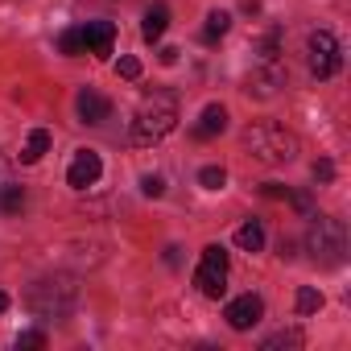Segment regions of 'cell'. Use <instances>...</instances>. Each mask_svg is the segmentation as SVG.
<instances>
[{"instance_id":"8fae6325","label":"cell","mask_w":351,"mask_h":351,"mask_svg":"<svg viewBox=\"0 0 351 351\" xmlns=\"http://www.w3.org/2000/svg\"><path fill=\"white\" fill-rule=\"evenodd\" d=\"M223 128H228V112H223L219 104H207L203 116H199V124H195V136H199V141H211V136H219Z\"/></svg>"},{"instance_id":"cb8c5ba5","label":"cell","mask_w":351,"mask_h":351,"mask_svg":"<svg viewBox=\"0 0 351 351\" xmlns=\"http://www.w3.org/2000/svg\"><path fill=\"white\" fill-rule=\"evenodd\" d=\"M314 178H318V182H330V178H335V165H330V161H314Z\"/></svg>"},{"instance_id":"52a82bcc","label":"cell","mask_w":351,"mask_h":351,"mask_svg":"<svg viewBox=\"0 0 351 351\" xmlns=\"http://www.w3.org/2000/svg\"><path fill=\"white\" fill-rule=\"evenodd\" d=\"M281 87H285V66L281 62H261L248 75V95H256V99H273Z\"/></svg>"},{"instance_id":"ac0fdd59","label":"cell","mask_w":351,"mask_h":351,"mask_svg":"<svg viewBox=\"0 0 351 351\" xmlns=\"http://www.w3.org/2000/svg\"><path fill=\"white\" fill-rule=\"evenodd\" d=\"M25 207V191L21 186H5V191H0V211H5V215H17Z\"/></svg>"},{"instance_id":"ffe728a7","label":"cell","mask_w":351,"mask_h":351,"mask_svg":"<svg viewBox=\"0 0 351 351\" xmlns=\"http://www.w3.org/2000/svg\"><path fill=\"white\" fill-rule=\"evenodd\" d=\"M261 347H265V351H277V347H302V330H281V335L265 339Z\"/></svg>"},{"instance_id":"5bb4252c","label":"cell","mask_w":351,"mask_h":351,"mask_svg":"<svg viewBox=\"0 0 351 351\" xmlns=\"http://www.w3.org/2000/svg\"><path fill=\"white\" fill-rule=\"evenodd\" d=\"M236 244H240L244 252H261V248H265V228H261L256 219L240 223V232H236Z\"/></svg>"},{"instance_id":"7402d4cb","label":"cell","mask_w":351,"mask_h":351,"mask_svg":"<svg viewBox=\"0 0 351 351\" xmlns=\"http://www.w3.org/2000/svg\"><path fill=\"white\" fill-rule=\"evenodd\" d=\"M141 191H145V195H149V199H157V195H161V191H165V182H161V178H157V173H145V178H141Z\"/></svg>"},{"instance_id":"484cf974","label":"cell","mask_w":351,"mask_h":351,"mask_svg":"<svg viewBox=\"0 0 351 351\" xmlns=\"http://www.w3.org/2000/svg\"><path fill=\"white\" fill-rule=\"evenodd\" d=\"M161 62H165V66L178 62V50H173V46H161Z\"/></svg>"},{"instance_id":"6da1fadb","label":"cell","mask_w":351,"mask_h":351,"mask_svg":"<svg viewBox=\"0 0 351 351\" xmlns=\"http://www.w3.org/2000/svg\"><path fill=\"white\" fill-rule=\"evenodd\" d=\"M178 128V95L173 91H153L141 99L132 116V145H157Z\"/></svg>"},{"instance_id":"9c48e42d","label":"cell","mask_w":351,"mask_h":351,"mask_svg":"<svg viewBox=\"0 0 351 351\" xmlns=\"http://www.w3.org/2000/svg\"><path fill=\"white\" fill-rule=\"evenodd\" d=\"M79 34H83L87 54H95V58L112 54V42H116V25L112 21H87V25H79Z\"/></svg>"},{"instance_id":"ba28073f","label":"cell","mask_w":351,"mask_h":351,"mask_svg":"<svg viewBox=\"0 0 351 351\" xmlns=\"http://www.w3.org/2000/svg\"><path fill=\"white\" fill-rule=\"evenodd\" d=\"M261 314H265V302L256 298V293H244V298H236L232 306H228V326L232 330H252L256 322H261Z\"/></svg>"},{"instance_id":"d6986e66","label":"cell","mask_w":351,"mask_h":351,"mask_svg":"<svg viewBox=\"0 0 351 351\" xmlns=\"http://www.w3.org/2000/svg\"><path fill=\"white\" fill-rule=\"evenodd\" d=\"M199 182H203L207 191H223V182H228V169H223V165H207V169L199 173Z\"/></svg>"},{"instance_id":"e0dca14e","label":"cell","mask_w":351,"mask_h":351,"mask_svg":"<svg viewBox=\"0 0 351 351\" xmlns=\"http://www.w3.org/2000/svg\"><path fill=\"white\" fill-rule=\"evenodd\" d=\"M322 310V293L314 285H302L298 289V314H318Z\"/></svg>"},{"instance_id":"4fadbf2b","label":"cell","mask_w":351,"mask_h":351,"mask_svg":"<svg viewBox=\"0 0 351 351\" xmlns=\"http://www.w3.org/2000/svg\"><path fill=\"white\" fill-rule=\"evenodd\" d=\"M165 25H169V9H165V5H153V9L145 13V21H141L145 42H157V38L165 34Z\"/></svg>"},{"instance_id":"7c38bea8","label":"cell","mask_w":351,"mask_h":351,"mask_svg":"<svg viewBox=\"0 0 351 351\" xmlns=\"http://www.w3.org/2000/svg\"><path fill=\"white\" fill-rule=\"evenodd\" d=\"M46 153H50V132L46 128H34L29 141H25V149H21V165H38Z\"/></svg>"},{"instance_id":"277c9868","label":"cell","mask_w":351,"mask_h":351,"mask_svg":"<svg viewBox=\"0 0 351 351\" xmlns=\"http://www.w3.org/2000/svg\"><path fill=\"white\" fill-rule=\"evenodd\" d=\"M195 285H199L203 298H223V289H228V252L219 244L203 248V261L195 269Z\"/></svg>"},{"instance_id":"d4e9b609","label":"cell","mask_w":351,"mask_h":351,"mask_svg":"<svg viewBox=\"0 0 351 351\" xmlns=\"http://www.w3.org/2000/svg\"><path fill=\"white\" fill-rule=\"evenodd\" d=\"M265 195H269V199H289V191H285V186H277V182H269V186H265Z\"/></svg>"},{"instance_id":"4316f807","label":"cell","mask_w":351,"mask_h":351,"mask_svg":"<svg viewBox=\"0 0 351 351\" xmlns=\"http://www.w3.org/2000/svg\"><path fill=\"white\" fill-rule=\"evenodd\" d=\"M5 169H9V165H5V153H0V182H5Z\"/></svg>"},{"instance_id":"603a6c76","label":"cell","mask_w":351,"mask_h":351,"mask_svg":"<svg viewBox=\"0 0 351 351\" xmlns=\"http://www.w3.org/2000/svg\"><path fill=\"white\" fill-rule=\"evenodd\" d=\"M17 347H46V335L42 330H25V335H17Z\"/></svg>"},{"instance_id":"3957f363","label":"cell","mask_w":351,"mask_h":351,"mask_svg":"<svg viewBox=\"0 0 351 351\" xmlns=\"http://www.w3.org/2000/svg\"><path fill=\"white\" fill-rule=\"evenodd\" d=\"M306 244H310V252H314V261H318V265H326V269L343 265V256H347V228H343V219L318 215V219L310 223Z\"/></svg>"},{"instance_id":"44dd1931","label":"cell","mask_w":351,"mask_h":351,"mask_svg":"<svg viewBox=\"0 0 351 351\" xmlns=\"http://www.w3.org/2000/svg\"><path fill=\"white\" fill-rule=\"evenodd\" d=\"M116 75H120V79H141V62H136L132 54H124V58L116 62Z\"/></svg>"},{"instance_id":"8992f818","label":"cell","mask_w":351,"mask_h":351,"mask_svg":"<svg viewBox=\"0 0 351 351\" xmlns=\"http://www.w3.org/2000/svg\"><path fill=\"white\" fill-rule=\"evenodd\" d=\"M99 173H104L99 153L79 149V153H75V161H71V169H66V182H71L75 191H87V186H95V182H99Z\"/></svg>"},{"instance_id":"5b68a950","label":"cell","mask_w":351,"mask_h":351,"mask_svg":"<svg viewBox=\"0 0 351 351\" xmlns=\"http://www.w3.org/2000/svg\"><path fill=\"white\" fill-rule=\"evenodd\" d=\"M306 54H310V71H314L318 79H330V75H339V66H343L339 42H335V34H326V29H314V34H310Z\"/></svg>"},{"instance_id":"2e32d148","label":"cell","mask_w":351,"mask_h":351,"mask_svg":"<svg viewBox=\"0 0 351 351\" xmlns=\"http://www.w3.org/2000/svg\"><path fill=\"white\" fill-rule=\"evenodd\" d=\"M58 50H62L66 58H79V54H87V46H83V34H79V29H66V34H58Z\"/></svg>"},{"instance_id":"83f0119b","label":"cell","mask_w":351,"mask_h":351,"mask_svg":"<svg viewBox=\"0 0 351 351\" xmlns=\"http://www.w3.org/2000/svg\"><path fill=\"white\" fill-rule=\"evenodd\" d=\"M5 306H9V298H5V293H0V314H5Z\"/></svg>"},{"instance_id":"7a4b0ae2","label":"cell","mask_w":351,"mask_h":351,"mask_svg":"<svg viewBox=\"0 0 351 351\" xmlns=\"http://www.w3.org/2000/svg\"><path fill=\"white\" fill-rule=\"evenodd\" d=\"M240 145H244L256 161H265V165H285V161H293V153H298V136L285 132V128L273 124V120L248 124L244 136H240Z\"/></svg>"},{"instance_id":"9a60e30c","label":"cell","mask_w":351,"mask_h":351,"mask_svg":"<svg viewBox=\"0 0 351 351\" xmlns=\"http://www.w3.org/2000/svg\"><path fill=\"white\" fill-rule=\"evenodd\" d=\"M232 29V17L223 13V9H215L211 17H207V29H203V42H219L223 34Z\"/></svg>"},{"instance_id":"30bf717a","label":"cell","mask_w":351,"mask_h":351,"mask_svg":"<svg viewBox=\"0 0 351 351\" xmlns=\"http://www.w3.org/2000/svg\"><path fill=\"white\" fill-rule=\"evenodd\" d=\"M75 108H79V120L83 124H104L108 116H112V104H108V95H99V91H79V99H75Z\"/></svg>"}]
</instances>
